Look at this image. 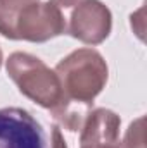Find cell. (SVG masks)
<instances>
[{"instance_id": "cell-1", "label": "cell", "mask_w": 147, "mask_h": 148, "mask_svg": "<svg viewBox=\"0 0 147 148\" xmlns=\"http://www.w3.org/2000/svg\"><path fill=\"white\" fill-rule=\"evenodd\" d=\"M55 74L62 86V97L94 102L106 88L109 67L95 48H78L55 66Z\"/></svg>"}, {"instance_id": "cell-2", "label": "cell", "mask_w": 147, "mask_h": 148, "mask_svg": "<svg viewBox=\"0 0 147 148\" xmlns=\"http://www.w3.org/2000/svg\"><path fill=\"white\" fill-rule=\"evenodd\" d=\"M5 71L17 86L19 93L47 110L54 109L64 95L55 71L31 53H10L5 62Z\"/></svg>"}, {"instance_id": "cell-3", "label": "cell", "mask_w": 147, "mask_h": 148, "mask_svg": "<svg viewBox=\"0 0 147 148\" xmlns=\"http://www.w3.org/2000/svg\"><path fill=\"white\" fill-rule=\"evenodd\" d=\"M64 21V35L85 45H101L112 29V14L101 0H50Z\"/></svg>"}, {"instance_id": "cell-4", "label": "cell", "mask_w": 147, "mask_h": 148, "mask_svg": "<svg viewBox=\"0 0 147 148\" xmlns=\"http://www.w3.org/2000/svg\"><path fill=\"white\" fill-rule=\"evenodd\" d=\"M16 40L45 43L64 35V21L59 9L49 2H35L23 7L14 23Z\"/></svg>"}, {"instance_id": "cell-5", "label": "cell", "mask_w": 147, "mask_h": 148, "mask_svg": "<svg viewBox=\"0 0 147 148\" xmlns=\"http://www.w3.org/2000/svg\"><path fill=\"white\" fill-rule=\"evenodd\" d=\"M0 148H47L42 124L24 109H0Z\"/></svg>"}, {"instance_id": "cell-6", "label": "cell", "mask_w": 147, "mask_h": 148, "mask_svg": "<svg viewBox=\"0 0 147 148\" xmlns=\"http://www.w3.org/2000/svg\"><path fill=\"white\" fill-rule=\"evenodd\" d=\"M119 126L121 119L116 112L104 107L92 109L80 131V148L119 143Z\"/></svg>"}, {"instance_id": "cell-7", "label": "cell", "mask_w": 147, "mask_h": 148, "mask_svg": "<svg viewBox=\"0 0 147 148\" xmlns=\"http://www.w3.org/2000/svg\"><path fill=\"white\" fill-rule=\"evenodd\" d=\"M92 109H94V102H83V100L62 97L61 102L49 112L61 127L76 133V131H81Z\"/></svg>"}, {"instance_id": "cell-8", "label": "cell", "mask_w": 147, "mask_h": 148, "mask_svg": "<svg viewBox=\"0 0 147 148\" xmlns=\"http://www.w3.org/2000/svg\"><path fill=\"white\" fill-rule=\"evenodd\" d=\"M40 0H0V35L7 40H16L14 23L19 10Z\"/></svg>"}, {"instance_id": "cell-9", "label": "cell", "mask_w": 147, "mask_h": 148, "mask_svg": "<svg viewBox=\"0 0 147 148\" xmlns=\"http://www.w3.org/2000/svg\"><path fill=\"white\" fill-rule=\"evenodd\" d=\"M121 148H146V117L140 115L133 122H130L123 141L119 143Z\"/></svg>"}, {"instance_id": "cell-10", "label": "cell", "mask_w": 147, "mask_h": 148, "mask_svg": "<svg viewBox=\"0 0 147 148\" xmlns=\"http://www.w3.org/2000/svg\"><path fill=\"white\" fill-rule=\"evenodd\" d=\"M49 148H68L66 140L59 129V126H52L50 127V140H49Z\"/></svg>"}, {"instance_id": "cell-11", "label": "cell", "mask_w": 147, "mask_h": 148, "mask_svg": "<svg viewBox=\"0 0 147 148\" xmlns=\"http://www.w3.org/2000/svg\"><path fill=\"white\" fill-rule=\"evenodd\" d=\"M85 148H121L119 143H114V145H97V147H85Z\"/></svg>"}, {"instance_id": "cell-12", "label": "cell", "mask_w": 147, "mask_h": 148, "mask_svg": "<svg viewBox=\"0 0 147 148\" xmlns=\"http://www.w3.org/2000/svg\"><path fill=\"white\" fill-rule=\"evenodd\" d=\"M2 62H3V53H2V48H0V67H2Z\"/></svg>"}]
</instances>
